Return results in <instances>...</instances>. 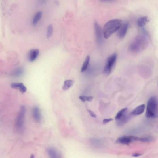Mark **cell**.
Returning a JSON list of instances; mask_svg holds the SVG:
<instances>
[{"instance_id": "cell-1", "label": "cell", "mask_w": 158, "mask_h": 158, "mask_svg": "<svg viewBox=\"0 0 158 158\" xmlns=\"http://www.w3.org/2000/svg\"><path fill=\"white\" fill-rule=\"evenodd\" d=\"M122 21L115 19L108 21L105 24L103 29V36L106 39L110 37L111 35L118 30L122 26Z\"/></svg>"}, {"instance_id": "cell-2", "label": "cell", "mask_w": 158, "mask_h": 158, "mask_svg": "<svg viewBox=\"0 0 158 158\" xmlns=\"http://www.w3.org/2000/svg\"><path fill=\"white\" fill-rule=\"evenodd\" d=\"M148 45V41L146 37L139 36L136 37L128 48L130 52L136 54L144 50Z\"/></svg>"}, {"instance_id": "cell-3", "label": "cell", "mask_w": 158, "mask_h": 158, "mask_svg": "<svg viewBox=\"0 0 158 158\" xmlns=\"http://www.w3.org/2000/svg\"><path fill=\"white\" fill-rule=\"evenodd\" d=\"M158 107V101L156 98H150L147 102L146 115L147 118H155L156 117Z\"/></svg>"}, {"instance_id": "cell-4", "label": "cell", "mask_w": 158, "mask_h": 158, "mask_svg": "<svg viewBox=\"0 0 158 158\" xmlns=\"http://www.w3.org/2000/svg\"><path fill=\"white\" fill-rule=\"evenodd\" d=\"M26 108L24 105L20 107L16 119L15 127L17 131L22 132L24 128V117L26 113Z\"/></svg>"}, {"instance_id": "cell-5", "label": "cell", "mask_w": 158, "mask_h": 158, "mask_svg": "<svg viewBox=\"0 0 158 158\" xmlns=\"http://www.w3.org/2000/svg\"><path fill=\"white\" fill-rule=\"evenodd\" d=\"M117 58V55L115 53L112 54L108 57L104 69V72L105 74L109 75L111 73L116 61Z\"/></svg>"}, {"instance_id": "cell-6", "label": "cell", "mask_w": 158, "mask_h": 158, "mask_svg": "<svg viewBox=\"0 0 158 158\" xmlns=\"http://www.w3.org/2000/svg\"><path fill=\"white\" fill-rule=\"evenodd\" d=\"M94 28L97 42L98 44H101L103 41V30L99 24L96 22L94 23Z\"/></svg>"}, {"instance_id": "cell-7", "label": "cell", "mask_w": 158, "mask_h": 158, "mask_svg": "<svg viewBox=\"0 0 158 158\" xmlns=\"http://www.w3.org/2000/svg\"><path fill=\"white\" fill-rule=\"evenodd\" d=\"M129 24L128 22H126L122 24L120 29L118 30L117 35L121 39L124 38L125 36L128 29Z\"/></svg>"}, {"instance_id": "cell-8", "label": "cell", "mask_w": 158, "mask_h": 158, "mask_svg": "<svg viewBox=\"0 0 158 158\" xmlns=\"http://www.w3.org/2000/svg\"><path fill=\"white\" fill-rule=\"evenodd\" d=\"M47 151L49 158H62L60 153L54 147H49Z\"/></svg>"}, {"instance_id": "cell-9", "label": "cell", "mask_w": 158, "mask_h": 158, "mask_svg": "<svg viewBox=\"0 0 158 158\" xmlns=\"http://www.w3.org/2000/svg\"><path fill=\"white\" fill-rule=\"evenodd\" d=\"M39 54V50L37 49H33L30 50L28 54V58L30 62L35 60Z\"/></svg>"}, {"instance_id": "cell-10", "label": "cell", "mask_w": 158, "mask_h": 158, "mask_svg": "<svg viewBox=\"0 0 158 158\" xmlns=\"http://www.w3.org/2000/svg\"><path fill=\"white\" fill-rule=\"evenodd\" d=\"M132 142L133 141L132 136H121L118 138L117 140V143L124 145H128Z\"/></svg>"}, {"instance_id": "cell-11", "label": "cell", "mask_w": 158, "mask_h": 158, "mask_svg": "<svg viewBox=\"0 0 158 158\" xmlns=\"http://www.w3.org/2000/svg\"><path fill=\"white\" fill-rule=\"evenodd\" d=\"M32 114L34 120L37 122H40L41 121V117L39 108L37 106H35L33 108Z\"/></svg>"}, {"instance_id": "cell-12", "label": "cell", "mask_w": 158, "mask_h": 158, "mask_svg": "<svg viewBox=\"0 0 158 158\" xmlns=\"http://www.w3.org/2000/svg\"><path fill=\"white\" fill-rule=\"evenodd\" d=\"M11 86L13 89H18L22 93H25L27 90L26 87L22 83H13L11 84Z\"/></svg>"}, {"instance_id": "cell-13", "label": "cell", "mask_w": 158, "mask_h": 158, "mask_svg": "<svg viewBox=\"0 0 158 158\" xmlns=\"http://www.w3.org/2000/svg\"><path fill=\"white\" fill-rule=\"evenodd\" d=\"M145 108V104L140 105L136 107L131 112V114L133 115H136L142 114L144 111Z\"/></svg>"}, {"instance_id": "cell-14", "label": "cell", "mask_w": 158, "mask_h": 158, "mask_svg": "<svg viewBox=\"0 0 158 158\" xmlns=\"http://www.w3.org/2000/svg\"><path fill=\"white\" fill-rule=\"evenodd\" d=\"M24 72V69L22 68H17L11 73V76L14 77H18L22 76Z\"/></svg>"}, {"instance_id": "cell-15", "label": "cell", "mask_w": 158, "mask_h": 158, "mask_svg": "<svg viewBox=\"0 0 158 158\" xmlns=\"http://www.w3.org/2000/svg\"><path fill=\"white\" fill-rule=\"evenodd\" d=\"M74 81L72 80H67L65 81L62 87L63 90L64 91L68 90L73 85Z\"/></svg>"}, {"instance_id": "cell-16", "label": "cell", "mask_w": 158, "mask_h": 158, "mask_svg": "<svg viewBox=\"0 0 158 158\" xmlns=\"http://www.w3.org/2000/svg\"><path fill=\"white\" fill-rule=\"evenodd\" d=\"M148 22L149 20L148 17L147 16L140 17L138 20V25L140 27H143Z\"/></svg>"}, {"instance_id": "cell-17", "label": "cell", "mask_w": 158, "mask_h": 158, "mask_svg": "<svg viewBox=\"0 0 158 158\" xmlns=\"http://www.w3.org/2000/svg\"><path fill=\"white\" fill-rule=\"evenodd\" d=\"M90 61V57L87 56L85 58L81 69V72H83L85 71L88 66Z\"/></svg>"}, {"instance_id": "cell-18", "label": "cell", "mask_w": 158, "mask_h": 158, "mask_svg": "<svg viewBox=\"0 0 158 158\" xmlns=\"http://www.w3.org/2000/svg\"><path fill=\"white\" fill-rule=\"evenodd\" d=\"M42 15V12L40 11L38 12L36 14L33 20V25H35L37 24L39 21L40 20Z\"/></svg>"}, {"instance_id": "cell-19", "label": "cell", "mask_w": 158, "mask_h": 158, "mask_svg": "<svg viewBox=\"0 0 158 158\" xmlns=\"http://www.w3.org/2000/svg\"><path fill=\"white\" fill-rule=\"evenodd\" d=\"M127 108H125L121 109V111H119L115 117V120L117 121L120 119L123 115L125 114L127 111Z\"/></svg>"}, {"instance_id": "cell-20", "label": "cell", "mask_w": 158, "mask_h": 158, "mask_svg": "<svg viewBox=\"0 0 158 158\" xmlns=\"http://www.w3.org/2000/svg\"><path fill=\"white\" fill-rule=\"evenodd\" d=\"M94 97L91 96H81L79 97V99L83 102L85 101L90 102L92 101Z\"/></svg>"}, {"instance_id": "cell-21", "label": "cell", "mask_w": 158, "mask_h": 158, "mask_svg": "<svg viewBox=\"0 0 158 158\" xmlns=\"http://www.w3.org/2000/svg\"><path fill=\"white\" fill-rule=\"evenodd\" d=\"M53 27L51 24L49 25L47 28V37L48 38L50 37L53 33Z\"/></svg>"}, {"instance_id": "cell-22", "label": "cell", "mask_w": 158, "mask_h": 158, "mask_svg": "<svg viewBox=\"0 0 158 158\" xmlns=\"http://www.w3.org/2000/svg\"><path fill=\"white\" fill-rule=\"evenodd\" d=\"M140 141L144 142H149L153 141V139L150 137H145L139 138Z\"/></svg>"}, {"instance_id": "cell-23", "label": "cell", "mask_w": 158, "mask_h": 158, "mask_svg": "<svg viewBox=\"0 0 158 158\" xmlns=\"http://www.w3.org/2000/svg\"><path fill=\"white\" fill-rule=\"evenodd\" d=\"M113 120V119L111 118L105 119L103 120V123L104 124H106Z\"/></svg>"}, {"instance_id": "cell-24", "label": "cell", "mask_w": 158, "mask_h": 158, "mask_svg": "<svg viewBox=\"0 0 158 158\" xmlns=\"http://www.w3.org/2000/svg\"><path fill=\"white\" fill-rule=\"evenodd\" d=\"M87 111L89 112L90 115L92 117L96 118V116L93 112L89 109H87Z\"/></svg>"}, {"instance_id": "cell-25", "label": "cell", "mask_w": 158, "mask_h": 158, "mask_svg": "<svg viewBox=\"0 0 158 158\" xmlns=\"http://www.w3.org/2000/svg\"><path fill=\"white\" fill-rule=\"evenodd\" d=\"M142 155V154H140L139 153H136L133 154L132 156L135 157H139L140 156H141Z\"/></svg>"}, {"instance_id": "cell-26", "label": "cell", "mask_w": 158, "mask_h": 158, "mask_svg": "<svg viewBox=\"0 0 158 158\" xmlns=\"http://www.w3.org/2000/svg\"><path fill=\"white\" fill-rule=\"evenodd\" d=\"M30 158H34V155H33V154H32V155H31Z\"/></svg>"}]
</instances>
